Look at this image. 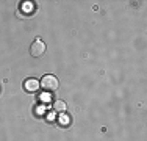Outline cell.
Here are the masks:
<instances>
[{
  "label": "cell",
  "instance_id": "2",
  "mask_svg": "<svg viewBox=\"0 0 147 141\" xmlns=\"http://www.w3.org/2000/svg\"><path fill=\"white\" fill-rule=\"evenodd\" d=\"M45 52V44L42 39H39V38H36L33 42H31L30 45V54L31 56H34V58H38V56H41Z\"/></svg>",
  "mask_w": 147,
  "mask_h": 141
},
{
  "label": "cell",
  "instance_id": "4",
  "mask_svg": "<svg viewBox=\"0 0 147 141\" xmlns=\"http://www.w3.org/2000/svg\"><path fill=\"white\" fill-rule=\"evenodd\" d=\"M66 108H67V105H66L64 100H55V102H53V110H55V111L64 113Z\"/></svg>",
  "mask_w": 147,
  "mask_h": 141
},
{
  "label": "cell",
  "instance_id": "3",
  "mask_svg": "<svg viewBox=\"0 0 147 141\" xmlns=\"http://www.w3.org/2000/svg\"><path fill=\"white\" fill-rule=\"evenodd\" d=\"M39 88H41V86H39L38 79L30 77V79H25V82H24V89H25L27 93H36Z\"/></svg>",
  "mask_w": 147,
  "mask_h": 141
},
{
  "label": "cell",
  "instance_id": "5",
  "mask_svg": "<svg viewBox=\"0 0 147 141\" xmlns=\"http://www.w3.org/2000/svg\"><path fill=\"white\" fill-rule=\"evenodd\" d=\"M58 122L61 125H69L71 124V118H69V115H66V113H61V116L58 118Z\"/></svg>",
  "mask_w": 147,
  "mask_h": 141
},
{
  "label": "cell",
  "instance_id": "1",
  "mask_svg": "<svg viewBox=\"0 0 147 141\" xmlns=\"http://www.w3.org/2000/svg\"><path fill=\"white\" fill-rule=\"evenodd\" d=\"M39 86L44 91H47V93H53V91H57L59 88V80L55 75H52V74H47V75H44L41 79Z\"/></svg>",
  "mask_w": 147,
  "mask_h": 141
}]
</instances>
